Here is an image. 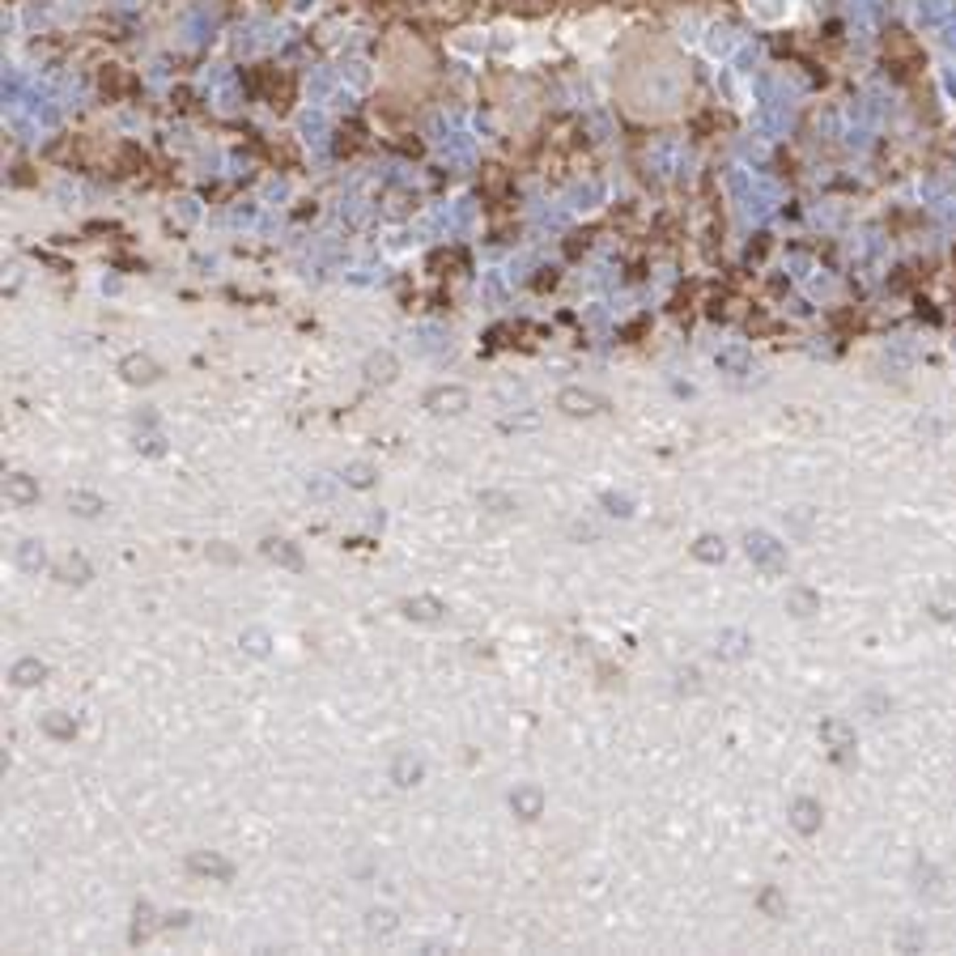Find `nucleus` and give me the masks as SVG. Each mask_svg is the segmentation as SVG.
<instances>
[{"instance_id": "f257e3e1", "label": "nucleus", "mask_w": 956, "mask_h": 956, "mask_svg": "<svg viewBox=\"0 0 956 956\" xmlns=\"http://www.w3.org/2000/svg\"><path fill=\"white\" fill-rule=\"evenodd\" d=\"M264 557H268V561H281V565H289V569H302V552H298L289 540H264Z\"/></svg>"}, {"instance_id": "f03ea898", "label": "nucleus", "mask_w": 956, "mask_h": 956, "mask_svg": "<svg viewBox=\"0 0 956 956\" xmlns=\"http://www.w3.org/2000/svg\"><path fill=\"white\" fill-rule=\"evenodd\" d=\"M404 608V616H413V621H438L447 608L438 604V599H430V595H417V599H404L400 604Z\"/></svg>"}, {"instance_id": "7ed1b4c3", "label": "nucleus", "mask_w": 956, "mask_h": 956, "mask_svg": "<svg viewBox=\"0 0 956 956\" xmlns=\"http://www.w3.org/2000/svg\"><path fill=\"white\" fill-rule=\"evenodd\" d=\"M187 867L200 872V876H217V880H230V876H234V867H230L226 859H217V855H191Z\"/></svg>"}, {"instance_id": "20e7f679", "label": "nucleus", "mask_w": 956, "mask_h": 956, "mask_svg": "<svg viewBox=\"0 0 956 956\" xmlns=\"http://www.w3.org/2000/svg\"><path fill=\"white\" fill-rule=\"evenodd\" d=\"M119 370H123L128 383H153V379H157V366H153L149 357H123Z\"/></svg>"}, {"instance_id": "39448f33", "label": "nucleus", "mask_w": 956, "mask_h": 956, "mask_svg": "<svg viewBox=\"0 0 956 956\" xmlns=\"http://www.w3.org/2000/svg\"><path fill=\"white\" fill-rule=\"evenodd\" d=\"M9 676H13V684H17V689H30V684H38V680L47 676V667H43L38 659H21V663H13V672H9Z\"/></svg>"}, {"instance_id": "423d86ee", "label": "nucleus", "mask_w": 956, "mask_h": 956, "mask_svg": "<svg viewBox=\"0 0 956 956\" xmlns=\"http://www.w3.org/2000/svg\"><path fill=\"white\" fill-rule=\"evenodd\" d=\"M17 561H21L26 569H43V565H47V552H43L34 540H26V544L17 548Z\"/></svg>"}, {"instance_id": "0eeeda50", "label": "nucleus", "mask_w": 956, "mask_h": 956, "mask_svg": "<svg viewBox=\"0 0 956 956\" xmlns=\"http://www.w3.org/2000/svg\"><path fill=\"white\" fill-rule=\"evenodd\" d=\"M68 506L77 510V514H85V518H94L98 510H102V497H94V493H72L68 497Z\"/></svg>"}, {"instance_id": "6e6552de", "label": "nucleus", "mask_w": 956, "mask_h": 956, "mask_svg": "<svg viewBox=\"0 0 956 956\" xmlns=\"http://www.w3.org/2000/svg\"><path fill=\"white\" fill-rule=\"evenodd\" d=\"M391 778H396L400 787H413V782L421 778V765H417V761H408V757H400V761H396V769H391Z\"/></svg>"}, {"instance_id": "1a4fd4ad", "label": "nucleus", "mask_w": 956, "mask_h": 956, "mask_svg": "<svg viewBox=\"0 0 956 956\" xmlns=\"http://www.w3.org/2000/svg\"><path fill=\"white\" fill-rule=\"evenodd\" d=\"M426 404H430L434 413H443V404H468V396L451 387V391H430V400H426Z\"/></svg>"}, {"instance_id": "9d476101", "label": "nucleus", "mask_w": 956, "mask_h": 956, "mask_svg": "<svg viewBox=\"0 0 956 956\" xmlns=\"http://www.w3.org/2000/svg\"><path fill=\"white\" fill-rule=\"evenodd\" d=\"M60 574H64V582H85V578H89V569H85L81 557H68V561L60 565Z\"/></svg>"}, {"instance_id": "9b49d317", "label": "nucleus", "mask_w": 956, "mask_h": 956, "mask_svg": "<svg viewBox=\"0 0 956 956\" xmlns=\"http://www.w3.org/2000/svg\"><path fill=\"white\" fill-rule=\"evenodd\" d=\"M9 497H17V501H34L38 493L30 489V480H26V477H9Z\"/></svg>"}, {"instance_id": "f8f14e48", "label": "nucleus", "mask_w": 956, "mask_h": 956, "mask_svg": "<svg viewBox=\"0 0 956 956\" xmlns=\"http://www.w3.org/2000/svg\"><path fill=\"white\" fill-rule=\"evenodd\" d=\"M43 727H47L51 735H64V740H72V735H77V727H72V723H60V718H47Z\"/></svg>"}, {"instance_id": "ddd939ff", "label": "nucleus", "mask_w": 956, "mask_h": 956, "mask_svg": "<svg viewBox=\"0 0 956 956\" xmlns=\"http://www.w3.org/2000/svg\"><path fill=\"white\" fill-rule=\"evenodd\" d=\"M370 477H374V472H370V468H366V464H357V468H349V484H357V489H366V484H370Z\"/></svg>"}, {"instance_id": "4468645a", "label": "nucleus", "mask_w": 956, "mask_h": 956, "mask_svg": "<svg viewBox=\"0 0 956 956\" xmlns=\"http://www.w3.org/2000/svg\"><path fill=\"white\" fill-rule=\"evenodd\" d=\"M247 642H251V646H247L251 655H264V650H268V638H264L260 629H251V633H247Z\"/></svg>"}]
</instances>
